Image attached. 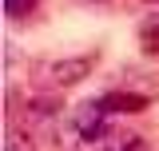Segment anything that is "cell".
<instances>
[{
    "label": "cell",
    "instance_id": "1",
    "mask_svg": "<svg viewBox=\"0 0 159 151\" xmlns=\"http://www.w3.org/2000/svg\"><path fill=\"white\" fill-rule=\"evenodd\" d=\"M107 115H111V103H107V95L103 99H84L72 115V131H76L80 143H96L107 135Z\"/></svg>",
    "mask_w": 159,
    "mask_h": 151
},
{
    "label": "cell",
    "instance_id": "2",
    "mask_svg": "<svg viewBox=\"0 0 159 151\" xmlns=\"http://www.w3.org/2000/svg\"><path fill=\"white\" fill-rule=\"evenodd\" d=\"M84 151H147V143H143L139 135L123 131V135H103L96 143H84Z\"/></svg>",
    "mask_w": 159,
    "mask_h": 151
},
{
    "label": "cell",
    "instance_id": "3",
    "mask_svg": "<svg viewBox=\"0 0 159 151\" xmlns=\"http://www.w3.org/2000/svg\"><path fill=\"white\" fill-rule=\"evenodd\" d=\"M88 68H92V56H80V60H64V64H56L52 76H56V84H76V80L88 76Z\"/></svg>",
    "mask_w": 159,
    "mask_h": 151
},
{
    "label": "cell",
    "instance_id": "4",
    "mask_svg": "<svg viewBox=\"0 0 159 151\" xmlns=\"http://www.w3.org/2000/svg\"><path fill=\"white\" fill-rule=\"evenodd\" d=\"M139 44H143V52L159 56V12L143 20V28H139Z\"/></svg>",
    "mask_w": 159,
    "mask_h": 151
},
{
    "label": "cell",
    "instance_id": "5",
    "mask_svg": "<svg viewBox=\"0 0 159 151\" xmlns=\"http://www.w3.org/2000/svg\"><path fill=\"white\" fill-rule=\"evenodd\" d=\"M4 151H36V139H32V131L12 127V131L4 135Z\"/></svg>",
    "mask_w": 159,
    "mask_h": 151
},
{
    "label": "cell",
    "instance_id": "6",
    "mask_svg": "<svg viewBox=\"0 0 159 151\" xmlns=\"http://www.w3.org/2000/svg\"><path fill=\"white\" fill-rule=\"evenodd\" d=\"M32 8H36V0H4V12L8 16H28Z\"/></svg>",
    "mask_w": 159,
    "mask_h": 151
},
{
    "label": "cell",
    "instance_id": "7",
    "mask_svg": "<svg viewBox=\"0 0 159 151\" xmlns=\"http://www.w3.org/2000/svg\"><path fill=\"white\" fill-rule=\"evenodd\" d=\"M147 4H159V0H147Z\"/></svg>",
    "mask_w": 159,
    "mask_h": 151
}]
</instances>
